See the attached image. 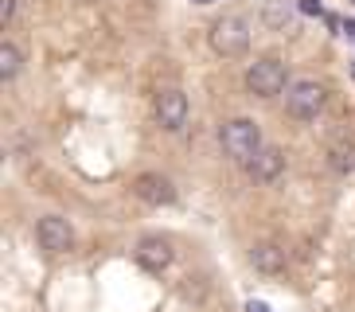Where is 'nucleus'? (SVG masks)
<instances>
[{"label":"nucleus","mask_w":355,"mask_h":312,"mask_svg":"<svg viewBox=\"0 0 355 312\" xmlns=\"http://www.w3.org/2000/svg\"><path fill=\"white\" fill-rule=\"evenodd\" d=\"M219 145H223V153H227L230 160H239V164H250L254 156L266 148V145H261L258 125H254L250 117H230V121H223Z\"/></svg>","instance_id":"f257e3e1"},{"label":"nucleus","mask_w":355,"mask_h":312,"mask_svg":"<svg viewBox=\"0 0 355 312\" xmlns=\"http://www.w3.org/2000/svg\"><path fill=\"white\" fill-rule=\"evenodd\" d=\"M324 102H328V90H324V83H316V78H293L289 90H285V110H289L297 121H316Z\"/></svg>","instance_id":"f03ea898"},{"label":"nucleus","mask_w":355,"mask_h":312,"mask_svg":"<svg viewBox=\"0 0 355 312\" xmlns=\"http://www.w3.org/2000/svg\"><path fill=\"white\" fill-rule=\"evenodd\" d=\"M246 90L254 98H273V94L289 90V74H285V62L266 55V59H254L250 71H246Z\"/></svg>","instance_id":"7ed1b4c3"},{"label":"nucleus","mask_w":355,"mask_h":312,"mask_svg":"<svg viewBox=\"0 0 355 312\" xmlns=\"http://www.w3.org/2000/svg\"><path fill=\"white\" fill-rule=\"evenodd\" d=\"M211 47L227 59L242 55L250 47V24L242 20V16H219V20L211 24Z\"/></svg>","instance_id":"20e7f679"},{"label":"nucleus","mask_w":355,"mask_h":312,"mask_svg":"<svg viewBox=\"0 0 355 312\" xmlns=\"http://www.w3.org/2000/svg\"><path fill=\"white\" fill-rule=\"evenodd\" d=\"M153 110H157V121L160 129H168V133H180L184 125H188V94L180 90V86H164V90H157V102H153Z\"/></svg>","instance_id":"39448f33"},{"label":"nucleus","mask_w":355,"mask_h":312,"mask_svg":"<svg viewBox=\"0 0 355 312\" xmlns=\"http://www.w3.org/2000/svg\"><path fill=\"white\" fill-rule=\"evenodd\" d=\"M133 196L141 203H148V207H168V203H176V187H172L168 176H160V172H141L133 180Z\"/></svg>","instance_id":"423d86ee"},{"label":"nucleus","mask_w":355,"mask_h":312,"mask_svg":"<svg viewBox=\"0 0 355 312\" xmlns=\"http://www.w3.org/2000/svg\"><path fill=\"white\" fill-rule=\"evenodd\" d=\"M133 258H137V266H141V270L164 273L168 266H172V258H176V250H172V242H168V239H160V234H148V239L137 242Z\"/></svg>","instance_id":"0eeeda50"},{"label":"nucleus","mask_w":355,"mask_h":312,"mask_svg":"<svg viewBox=\"0 0 355 312\" xmlns=\"http://www.w3.org/2000/svg\"><path fill=\"white\" fill-rule=\"evenodd\" d=\"M35 239H40V246L47 250V254H67V250L74 246V230L67 218L59 215H43L40 227H35Z\"/></svg>","instance_id":"6e6552de"},{"label":"nucleus","mask_w":355,"mask_h":312,"mask_svg":"<svg viewBox=\"0 0 355 312\" xmlns=\"http://www.w3.org/2000/svg\"><path fill=\"white\" fill-rule=\"evenodd\" d=\"M246 168H250V176L258 180V184H273V180L285 172V153L277 145H266Z\"/></svg>","instance_id":"1a4fd4ad"},{"label":"nucleus","mask_w":355,"mask_h":312,"mask_svg":"<svg viewBox=\"0 0 355 312\" xmlns=\"http://www.w3.org/2000/svg\"><path fill=\"white\" fill-rule=\"evenodd\" d=\"M250 266L258 273H282L285 270V250L277 246V242H270V239H261V242H254L250 246Z\"/></svg>","instance_id":"9d476101"},{"label":"nucleus","mask_w":355,"mask_h":312,"mask_svg":"<svg viewBox=\"0 0 355 312\" xmlns=\"http://www.w3.org/2000/svg\"><path fill=\"white\" fill-rule=\"evenodd\" d=\"M20 67H24L20 47L4 43V47H0V78H16V74H20Z\"/></svg>","instance_id":"9b49d317"},{"label":"nucleus","mask_w":355,"mask_h":312,"mask_svg":"<svg viewBox=\"0 0 355 312\" xmlns=\"http://www.w3.org/2000/svg\"><path fill=\"white\" fill-rule=\"evenodd\" d=\"M332 168H336V172H355V145H352V141L332 145Z\"/></svg>","instance_id":"f8f14e48"},{"label":"nucleus","mask_w":355,"mask_h":312,"mask_svg":"<svg viewBox=\"0 0 355 312\" xmlns=\"http://www.w3.org/2000/svg\"><path fill=\"white\" fill-rule=\"evenodd\" d=\"M16 4H20V0H0V20H12V16H16Z\"/></svg>","instance_id":"ddd939ff"},{"label":"nucleus","mask_w":355,"mask_h":312,"mask_svg":"<svg viewBox=\"0 0 355 312\" xmlns=\"http://www.w3.org/2000/svg\"><path fill=\"white\" fill-rule=\"evenodd\" d=\"M246 312H270V309H266L261 301H250V304H246Z\"/></svg>","instance_id":"4468645a"},{"label":"nucleus","mask_w":355,"mask_h":312,"mask_svg":"<svg viewBox=\"0 0 355 312\" xmlns=\"http://www.w3.org/2000/svg\"><path fill=\"white\" fill-rule=\"evenodd\" d=\"M344 31H347V35L355 40V20H347V24H344Z\"/></svg>","instance_id":"2eb2a0df"},{"label":"nucleus","mask_w":355,"mask_h":312,"mask_svg":"<svg viewBox=\"0 0 355 312\" xmlns=\"http://www.w3.org/2000/svg\"><path fill=\"white\" fill-rule=\"evenodd\" d=\"M191 4H215V0H191Z\"/></svg>","instance_id":"dca6fc26"},{"label":"nucleus","mask_w":355,"mask_h":312,"mask_svg":"<svg viewBox=\"0 0 355 312\" xmlns=\"http://www.w3.org/2000/svg\"><path fill=\"white\" fill-rule=\"evenodd\" d=\"M78 4H94V0H78Z\"/></svg>","instance_id":"f3484780"}]
</instances>
